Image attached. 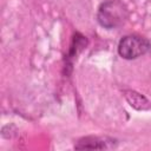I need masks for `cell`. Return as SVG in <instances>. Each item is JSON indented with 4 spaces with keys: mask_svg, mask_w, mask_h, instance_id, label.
Listing matches in <instances>:
<instances>
[{
    "mask_svg": "<svg viewBox=\"0 0 151 151\" xmlns=\"http://www.w3.org/2000/svg\"><path fill=\"white\" fill-rule=\"evenodd\" d=\"M87 38L81 34L80 32H76L72 37V41L70 44V48L67 52V55L65 57V70L67 72V68H72L74 59H77V55L87 46Z\"/></svg>",
    "mask_w": 151,
    "mask_h": 151,
    "instance_id": "obj_4",
    "label": "cell"
},
{
    "mask_svg": "<svg viewBox=\"0 0 151 151\" xmlns=\"http://www.w3.org/2000/svg\"><path fill=\"white\" fill-rule=\"evenodd\" d=\"M118 140L107 136H85L79 138L76 144V150H106L116 147Z\"/></svg>",
    "mask_w": 151,
    "mask_h": 151,
    "instance_id": "obj_3",
    "label": "cell"
},
{
    "mask_svg": "<svg viewBox=\"0 0 151 151\" xmlns=\"http://www.w3.org/2000/svg\"><path fill=\"white\" fill-rule=\"evenodd\" d=\"M97 22L105 29H117L129 19V9L122 0H105L97 9Z\"/></svg>",
    "mask_w": 151,
    "mask_h": 151,
    "instance_id": "obj_1",
    "label": "cell"
},
{
    "mask_svg": "<svg viewBox=\"0 0 151 151\" xmlns=\"http://www.w3.org/2000/svg\"><path fill=\"white\" fill-rule=\"evenodd\" d=\"M124 98L129 103V105L137 111H149L151 110V101L140 92L134 90H124Z\"/></svg>",
    "mask_w": 151,
    "mask_h": 151,
    "instance_id": "obj_5",
    "label": "cell"
},
{
    "mask_svg": "<svg viewBox=\"0 0 151 151\" xmlns=\"http://www.w3.org/2000/svg\"><path fill=\"white\" fill-rule=\"evenodd\" d=\"M151 51V41L144 35L131 33L124 35L117 46V52L125 60H134Z\"/></svg>",
    "mask_w": 151,
    "mask_h": 151,
    "instance_id": "obj_2",
    "label": "cell"
}]
</instances>
